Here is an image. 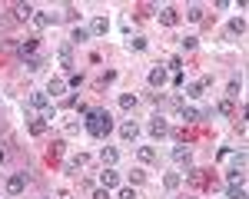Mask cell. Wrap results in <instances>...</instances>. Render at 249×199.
<instances>
[{
  "mask_svg": "<svg viewBox=\"0 0 249 199\" xmlns=\"http://www.w3.org/2000/svg\"><path fill=\"white\" fill-rule=\"evenodd\" d=\"M70 40H73V43H87V40H90V30H87V27H77Z\"/></svg>",
  "mask_w": 249,
  "mask_h": 199,
  "instance_id": "obj_28",
  "label": "cell"
},
{
  "mask_svg": "<svg viewBox=\"0 0 249 199\" xmlns=\"http://www.w3.org/2000/svg\"><path fill=\"white\" fill-rule=\"evenodd\" d=\"M57 60H60V66H63V70H73V50H70V47H60Z\"/></svg>",
  "mask_w": 249,
  "mask_h": 199,
  "instance_id": "obj_13",
  "label": "cell"
},
{
  "mask_svg": "<svg viewBox=\"0 0 249 199\" xmlns=\"http://www.w3.org/2000/svg\"><path fill=\"white\" fill-rule=\"evenodd\" d=\"M110 30V23H107V17H96L93 23H90V37H103Z\"/></svg>",
  "mask_w": 249,
  "mask_h": 199,
  "instance_id": "obj_14",
  "label": "cell"
},
{
  "mask_svg": "<svg viewBox=\"0 0 249 199\" xmlns=\"http://www.w3.org/2000/svg\"><path fill=\"white\" fill-rule=\"evenodd\" d=\"M43 199H47V196H43Z\"/></svg>",
  "mask_w": 249,
  "mask_h": 199,
  "instance_id": "obj_41",
  "label": "cell"
},
{
  "mask_svg": "<svg viewBox=\"0 0 249 199\" xmlns=\"http://www.w3.org/2000/svg\"><path fill=\"white\" fill-rule=\"evenodd\" d=\"M120 136L126 139V143H133V139L140 136V126H136L133 119H126V123H120Z\"/></svg>",
  "mask_w": 249,
  "mask_h": 199,
  "instance_id": "obj_11",
  "label": "cell"
},
{
  "mask_svg": "<svg viewBox=\"0 0 249 199\" xmlns=\"http://www.w3.org/2000/svg\"><path fill=\"white\" fill-rule=\"evenodd\" d=\"M100 159H103V166H116L120 153H116L113 146H103V149H100Z\"/></svg>",
  "mask_w": 249,
  "mask_h": 199,
  "instance_id": "obj_16",
  "label": "cell"
},
{
  "mask_svg": "<svg viewBox=\"0 0 249 199\" xmlns=\"http://www.w3.org/2000/svg\"><path fill=\"white\" fill-rule=\"evenodd\" d=\"M150 133H153L156 139H163L166 133H170V123H166L163 116H153V119H150Z\"/></svg>",
  "mask_w": 249,
  "mask_h": 199,
  "instance_id": "obj_9",
  "label": "cell"
},
{
  "mask_svg": "<svg viewBox=\"0 0 249 199\" xmlns=\"http://www.w3.org/2000/svg\"><path fill=\"white\" fill-rule=\"evenodd\" d=\"M27 130H30V136H40V133L47 130V123H43L40 116H30V126H27Z\"/></svg>",
  "mask_w": 249,
  "mask_h": 199,
  "instance_id": "obj_21",
  "label": "cell"
},
{
  "mask_svg": "<svg viewBox=\"0 0 249 199\" xmlns=\"http://www.w3.org/2000/svg\"><path fill=\"white\" fill-rule=\"evenodd\" d=\"M179 116L186 119V123H196V119H203V113H199V110H193V106H186V103H183V106H179Z\"/></svg>",
  "mask_w": 249,
  "mask_h": 199,
  "instance_id": "obj_18",
  "label": "cell"
},
{
  "mask_svg": "<svg viewBox=\"0 0 249 199\" xmlns=\"http://www.w3.org/2000/svg\"><path fill=\"white\" fill-rule=\"evenodd\" d=\"M23 66H27L30 73H34V70H40V66H43V57H30V60H23Z\"/></svg>",
  "mask_w": 249,
  "mask_h": 199,
  "instance_id": "obj_29",
  "label": "cell"
},
{
  "mask_svg": "<svg viewBox=\"0 0 249 199\" xmlns=\"http://www.w3.org/2000/svg\"><path fill=\"white\" fill-rule=\"evenodd\" d=\"M130 182H133V186H143V182H146V173H143V169H133V173H130Z\"/></svg>",
  "mask_w": 249,
  "mask_h": 199,
  "instance_id": "obj_31",
  "label": "cell"
},
{
  "mask_svg": "<svg viewBox=\"0 0 249 199\" xmlns=\"http://www.w3.org/2000/svg\"><path fill=\"white\" fill-rule=\"evenodd\" d=\"M232 169H239V173H246V149H239V153L232 156Z\"/></svg>",
  "mask_w": 249,
  "mask_h": 199,
  "instance_id": "obj_25",
  "label": "cell"
},
{
  "mask_svg": "<svg viewBox=\"0 0 249 199\" xmlns=\"http://www.w3.org/2000/svg\"><path fill=\"white\" fill-rule=\"evenodd\" d=\"M100 186H103V189H113V186H120V173H116L113 166H107V169L100 173Z\"/></svg>",
  "mask_w": 249,
  "mask_h": 199,
  "instance_id": "obj_5",
  "label": "cell"
},
{
  "mask_svg": "<svg viewBox=\"0 0 249 199\" xmlns=\"http://www.w3.org/2000/svg\"><path fill=\"white\" fill-rule=\"evenodd\" d=\"M136 159L140 163H156V149L153 146H136Z\"/></svg>",
  "mask_w": 249,
  "mask_h": 199,
  "instance_id": "obj_15",
  "label": "cell"
},
{
  "mask_svg": "<svg viewBox=\"0 0 249 199\" xmlns=\"http://www.w3.org/2000/svg\"><path fill=\"white\" fill-rule=\"evenodd\" d=\"M136 103H140V100H136V93H123V97H120V106H123V110H133Z\"/></svg>",
  "mask_w": 249,
  "mask_h": 199,
  "instance_id": "obj_26",
  "label": "cell"
},
{
  "mask_svg": "<svg viewBox=\"0 0 249 199\" xmlns=\"http://www.w3.org/2000/svg\"><path fill=\"white\" fill-rule=\"evenodd\" d=\"M10 10H14V20H20V23H23V20H34V14H37L34 3H14Z\"/></svg>",
  "mask_w": 249,
  "mask_h": 199,
  "instance_id": "obj_4",
  "label": "cell"
},
{
  "mask_svg": "<svg viewBox=\"0 0 249 199\" xmlns=\"http://www.w3.org/2000/svg\"><path fill=\"white\" fill-rule=\"evenodd\" d=\"M160 23L163 27H176L179 23V10L176 7H160Z\"/></svg>",
  "mask_w": 249,
  "mask_h": 199,
  "instance_id": "obj_6",
  "label": "cell"
},
{
  "mask_svg": "<svg viewBox=\"0 0 249 199\" xmlns=\"http://www.w3.org/2000/svg\"><path fill=\"white\" fill-rule=\"evenodd\" d=\"M186 20L199 23V20H203V7H199V3H190V7H186Z\"/></svg>",
  "mask_w": 249,
  "mask_h": 199,
  "instance_id": "obj_22",
  "label": "cell"
},
{
  "mask_svg": "<svg viewBox=\"0 0 249 199\" xmlns=\"http://www.w3.org/2000/svg\"><path fill=\"white\" fill-rule=\"evenodd\" d=\"M179 182H183L179 173H166V176H163V186H166V189H179Z\"/></svg>",
  "mask_w": 249,
  "mask_h": 199,
  "instance_id": "obj_23",
  "label": "cell"
},
{
  "mask_svg": "<svg viewBox=\"0 0 249 199\" xmlns=\"http://www.w3.org/2000/svg\"><path fill=\"white\" fill-rule=\"evenodd\" d=\"M173 163H179V166H186V169H190V166H193L190 146H176V149H173Z\"/></svg>",
  "mask_w": 249,
  "mask_h": 199,
  "instance_id": "obj_8",
  "label": "cell"
},
{
  "mask_svg": "<svg viewBox=\"0 0 249 199\" xmlns=\"http://www.w3.org/2000/svg\"><path fill=\"white\" fill-rule=\"evenodd\" d=\"M239 97V80H232L230 86H226V100H236Z\"/></svg>",
  "mask_w": 249,
  "mask_h": 199,
  "instance_id": "obj_35",
  "label": "cell"
},
{
  "mask_svg": "<svg viewBox=\"0 0 249 199\" xmlns=\"http://www.w3.org/2000/svg\"><path fill=\"white\" fill-rule=\"evenodd\" d=\"M0 163H3V149H0Z\"/></svg>",
  "mask_w": 249,
  "mask_h": 199,
  "instance_id": "obj_40",
  "label": "cell"
},
{
  "mask_svg": "<svg viewBox=\"0 0 249 199\" xmlns=\"http://www.w3.org/2000/svg\"><path fill=\"white\" fill-rule=\"evenodd\" d=\"M186 97H203V83H190V86H186Z\"/></svg>",
  "mask_w": 249,
  "mask_h": 199,
  "instance_id": "obj_32",
  "label": "cell"
},
{
  "mask_svg": "<svg viewBox=\"0 0 249 199\" xmlns=\"http://www.w3.org/2000/svg\"><path fill=\"white\" fill-rule=\"evenodd\" d=\"M37 47H40V37H27L17 43V53L23 60H30V57H37Z\"/></svg>",
  "mask_w": 249,
  "mask_h": 199,
  "instance_id": "obj_3",
  "label": "cell"
},
{
  "mask_svg": "<svg viewBox=\"0 0 249 199\" xmlns=\"http://www.w3.org/2000/svg\"><path fill=\"white\" fill-rule=\"evenodd\" d=\"M93 199H110V189H103V186H100V189H93Z\"/></svg>",
  "mask_w": 249,
  "mask_h": 199,
  "instance_id": "obj_39",
  "label": "cell"
},
{
  "mask_svg": "<svg viewBox=\"0 0 249 199\" xmlns=\"http://www.w3.org/2000/svg\"><path fill=\"white\" fill-rule=\"evenodd\" d=\"M80 83H83V77H80V73H70V80H67V90H70V86H80Z\"/></svg>",
  "mask_w": 249,
  "mask_h": 199,
  "instance_id": "obj_37",
  "label": "cell"
},
{
  "mask_svg": "<svg viewBox=\"0 0 249 199\" xmlns=\"http://www.w3.org/2000/svg\"><path fill=\"white\" fill-rule=\"evenodd\" d=\"M230 33H232V37H243V33H246V20H243V17H232L230 20Z\"/></svg>",
  "mask_w": 249,
  "mask_h": 199,
  "instance_id": "obj_19",
  "label": "cell"
},
{
  "mask_svg": "<svg viewBox=\"0 0 249 199\" xmlns=\"http://www.w3.org/2000/svg\"><path fill=\"white\" fill-rule=\"evenodd\" d=\"M196 43H199V37H183V40H179V47H183L186 53H190V50H196Z\"/></svg>",
  "mask_w": 249,
  "mask_h": 199,
  "instance_id": "obj_30",
  "label": "cell"
},
{
  "mask_svg": "<svg viewBox=\"0 0 249 199\" xmlns=\"http://www.w3.org/2000/svg\"><path fill=\"white\" fill-rule=\"evenodd\" d=\"M57 14H47V10H37V14H34V23H37L40 30H47V27H57Z\"/></svg>",
  "mask_w": 249,
  "mask_h": 199,
  "instance_id": "obj_7",
  "label": "cell"
},
{
  "mask_svg": "<svg viewBox=\"0 0 249 199\" xmlns=\"http://www.w3.org/2000/svg\"><path fill=\"white\" fill-rule=\"evenodd\" d=\"M27 173H14V176L7 179V196H20L23 189H27Z\"/></svg>",
  "mask_w": 249,
  "mask_h": 199,
  "instance_id": "obj_2",
  "label": "cell"
},
{
  "mask_svg": "<svg viewBox=\"0 0 249 199\" xmlns=\"http://www.w3.org/2000/svg\"><path fill=\"white\" fill-rule=\"evenodd\" d=\"M166 80H170L166 66H153V70H150V86H160V90H163V86H166Z\"/></svg>",
  "mask_w": 249,
  "mask_h": 199,
  "instance_id": "obj_10",
  "label": "cell"
},
{
  "mask_svg": "<svg viewBox=\"0 0 249 199\" xmlns=\"http://www.w3.org/2000/svg\"><path fill=\"white\" fill-rule=\"evenodd\" d=\"M27 103H30V110H34L37 116L47 110V106H50V103H47V93H30V100H27Z\"/></svg>",
  "mask_w": 249,
  "mask_h": 199,
  "instance_id": "obj_12",
  "label": "cell"
},
{
  "mask_svg": "<svg viewBox=\"0 0 249 199\" xmlns=\"http://www.w3.org/2000/svg\"><path fill=\"white\" fill-rule=\"evenodd\" d=\"M226 193H230V199H246V186H243V179H239V182H230Z\"/></svg>",
  "mask_w": 249,
  "mask_h": 199,
  "instance_id": "obj_20",
  "label": "cell"
},
{
  "mask_svg": "<svg viewBox=\"0 0 249 199\" xmlns=\"http://www.w3.org/2000/svg\"><path fill=\"white\" fill-rule=\"evenodd\" d=\"M186 182H190V186H203V169H190V173H186Z\"/></svg>",
  "mask_w": 249,
  "mask_h": 199,
  "instance_id": "obj_27",
  "label": "cell"
},
{
  "mask_svg": "<svg viewBox=\"0 0 249 199\" xmlns=\"http://www.w3.org/2000/svg\"><path fill=\"white\" fill-rule=\"evenodd\" d=\"M47 93H53V97H60V93H67V80L53 77L50 83H47Z\"/></svg>",
  "mask_w": 249,
  "mask_h": 199,
  "instance_id": "obj_17",
  "label": "cell"
},
{
  "mask_svg": "<svg viewBox=\"0 0 249 199\" xmlns=\"http://www.w3.org/2000/svg\"><path fill=\"white\" fill-rule=\"evenodd\" d=\"M116 199H136V193L126 186V189H120V196H116Z\"/></svg>",
  "mask_w": 249,
  "mask_h": 199,
  "instance_id": "obj_38",
  "label": "cell"
},
{
  "mask_svg": "<svg viewBox=\"0 0 249 199\" xmlns=\"http://www.w3.org/2000/svg\"><path fill=\"white\" fill-rule=\"evenodd\" d=\"M83 126H87V133H90L93 139H103L110 130H113V116H110L107 110H90Z\"/></svg>",
  "mask_w": 249,
  "mask_h": 199,
  "instance_id": "obj_1",
  "label": "cell"
},
{
  "mask_svg": "<svg viewBox=\"0 0 249 199\" xmlns=\"http://www.w3.org/2000/svg\"><path fill=\"white\" fill-rule=\"evenodd\" d=\"M130 47H133V50H146V37H133V40H130Z\"/></svg>",
  "mask_w": 249,
  "mask_h": 199,
  "instance_id": "obj_36",
  "label": "cell"
},
{
  "mask_svg": "<svg viewBox=\"0 0 249 199\" xmlns=\"http://www.w3.org/2000/svg\"><path fill=\"white\" fill-rule=\"evenodd\" d=\"M216 113H223V116H236V103H232V100H223V103L216 106Z\"/></svg>",
  "mask_w": 249,
  "mask_h": 199,
  "instance_id": "obj_24",
  "label": "cell"
},
{
  "mask_svg": "<svg viewBox=\"0 0 249 199\" xmlns=\"http://www.w3.org/2000/svg\"><path fill=\"white\" fill-rule=\"evenodd\" d=\"M166 70H173V73H183V60H179V57H170Z\"/></svg>",
  "mask_w": 249,
  "mask_h": 199,
  "instance_id": "obj_33",
  "label": "cell"
},
{
  "mask_svg": "<svg viewBox=\"0 0 249 199\" xmlns=\"http://www.w3.org/2000/svg\"><path fill=\"white\" fill-rule=\"evenodd\" d=\"M63 20H80V10L70 3V7H63Z\"/></svg>",
  "mask_w": 249,
  "mask_h": 199,
  "instance_id": "obj_34",
  "label": "cell"
}]
</instances>
